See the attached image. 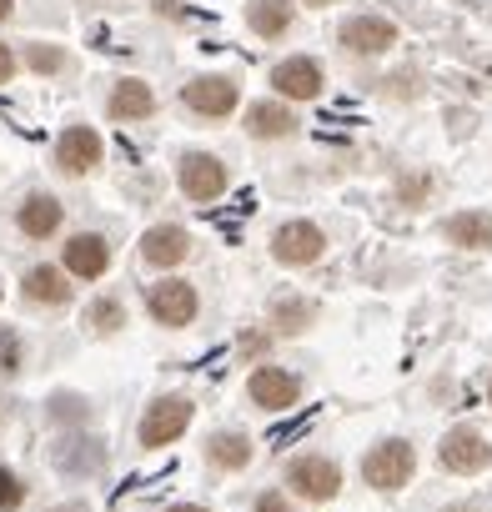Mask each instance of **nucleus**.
Segmentation results:
<instances>
[{
  "instance_id": "obj_30",
  "label": "nucleus",
  "mask_w": 492,
  "mask_h": 512,
  "mask_svg": "<svg viewBox=\"0 0 492 512\" xmlns=\"http://www.w3.org/2000/svg\"><path fill=\"white\" fill-rule=\"evenodd\" d=\"M166 512H206V507H196V502H181V507H166Z\"/></svg>"
},
{
  "instance_id": "obj_25",
  "label": "nucleus",
  "mask_w": 492,
  "mask_h": 512,
  "mask_svg": "<svg viewBox=\"0 0 492 512\" xmlns=\"http://www.w3.org/2000/svg\"><path fill=\"white\" fill-rule=\"evenodd\" d=\"M21 372V337L16 327H0V377H16Z\"/></svg>"
},
{
  "instance_id": "obj_18",
  "label": "nucleus",
  "mask_w": 492,
  "mask_h": 512,
  "mask_svg": "<svg viewBox=\"0 0 492 512\" xmlns=\"http://www.w3.org/2000/svg\"><path fill=\"white\" fill-rule=\"evenodd\" d=\"M442 236L462 251H492V216L487 211H457L442 221Z\"/></svg>"
},
{
  "instance_id": "obj_24",
  "label": "nucleus",
  "mask_w": 492,
  "mask_h": 512,
  "mask_svg": "<svg viewBox=\"0 0 492 512\" xmlns=\"http://www.w3.org/2000/svg\"><path fill=\"white\" fill-rule=\"evenodd\" d=\"M277 322H282L277 332H307L317 322V307L312 302H297V297L292 302H277Z\"/></svg>"
},
{
  "instance_id": "obj_23",
  "label": "nucleus",
  "mask_w": 492,
  "mask_h": 512,
  "mask_svg": "<svg viewBox=\"0 0 492 512\" xmlns=\"http://www.w3.org/2000/svg\"><path fill=\"white\" fill-rule=\"evenodd\" d=\"M86 322H91L96 332H116V327H126V307L111 302V297H96V302L86 307Z\"/></svg>"
},
{
  "instance_id": "obj_33",
  "label": "nucleus",
  "mask_w": 492,
  "mask_h": 512,
  "mask_svg": "<svg viewBox=\"0 0 492 512\" xmlns=\"http://www.w3.org/2000/svg\"><path fill=\"white\" fill-rule=\"evenodd\" d=\"M487 402H492V377H487Z\"/></svg>"
},
{
  "instance_id": "obj_14",
  "label": "nucleus",
  "mask_w": 492,
  "mask_h": 512,
  "mask_svg": "<svg viewBox=\"0 0 492 512\" xmlns=\"http://www.w3.org/2000/svg\"><path fill=\"white\" fill-rule=\"evenodd\" d=\"M51 462H56L66 477H96V472L106 467V452H101L96 437H61V442L51 447Z\"/></svg>"
},
{
  "instance_id": "obj_11",
  "label": "nucleus",
  "mask_w": 492,
  "mask_h": 512,
  "mask_svg": "<svg viewBox=\"0 0 492 512\" xmlns=\"http://www.w3.org/2000/svg\"><path fill=\"white\" fill-rule=\"evenodd\" d=\"M106 267H111V246H106L101 231H76V236L66 241V272H71V277L96 282V277H106Z\"/></svg>"
},
{
  "instance_id": "obj_2",
  "label": "nucleus",
  "mask_w": 492,
  "mask_h": 512,
  "mask_svg": "<svg viewBox=\"0 0 492 512\" xmlns=\"http://www.w3.org/2000/svg\"><path fill=\"white\" fill-rule=\"evenodd\" d=\"M287 487H292L297 497H307V502H332V497L342 492V467H337L332 457H317V452L292 457V462H287Z\"/></svg>"
},
{
  "instance_id": "obj_12",
  "label": "nucleus",
  "mask_w": 492,
  "mask_h": 512,
  "mask_svg": "<svg viewBox=\"0 0 492 512\" xmlns=\"http://www.w3.org/2000/svg\"><path fill=\"white\" fill-rule=\"evenodd\" d=\"M272 86L287 101H312L322 96V66L312 56H287L282 66H272Z\"/></svg>"
},
{
  "instance_id": "obj_7",
  "label": "nucleus",
  "mask_w": 492,
  "mask_h": 512,
  "mask_svg": "<svg viewBox=\"0 0 492 512\" xmlns=\"http://www.w3.org/2000/svg\"><path fill=\"white\" fill-rule=\"evenodd\" d=\"M146 307H151V317H156L161 327H191L201 302H196V287H191V282L166 277V282H156V287L146 292Z\"/></svg>"
},
{
  "instance_id": "obj_6",
  "label": "nucleus",
  "mask_w": 492,
  "mask_h": 512,
  "mask_svg": "<svg viewBox=\"0 0 492 512\" xmlns=\"http://www.w3.org/2000/svg\"><path fill=\"white\" fill-rule=\"evenodd\" d=\"M176 176H181L186 201L211 206L216 196H226V166H221L216 156H206V151H186V156H181V166H176Z\"/></svg>"
},
{
  "instance_id": "obj_19",
  "label": "nucleus",
  "mask_w": 492,
  "mask_h": 512,
  "mask_svg": "<svg viewBox=\"0 0 492 512\" xmlns=\"http://www.w3.org/2000/svg\"><path fill=\"white\" fill-rule=\"evenodd\" d=\"M206 462L216 472H241L246 462H252V437L246 432H211L206 437Z\"/></svg>"
},
{
  "instance_id": "obj_29",
  "label": "nucleus",
  "mask_w": 492,
  "mask_h": 512,
  "mask_svg": "<svg viewBox=\"0 0 492 512\" xmlns=\"http://www.w3.org/2000/svg\"><path fill=\"white\" fill-rule=\"evenodd\" d=\"M11 76H16V56H11V46H6V41H0V86H6Z\"/></svg>"
},
{
  "instance_id": "obj_10",
  "label": "nucleus",
  "mask_w": 492,
  "mask_h": 512,
  "mask_svg": "<svg viewBox=\"0 0 492 512\" xmlns=\"http://www.w3.org/2000/svg\"><path fill=\"white\" fill-rule=\"evenodd\" d=\"M337 41H342L352 56H382V51L397 46V26L382 21V16H352V21H342Z\"/></svg>"
},
{
  "instance_id": "obj_22",
  "label": "nucleus",
  "mask_w": 492,
  "mask_h": 512,
  "mask_svg": "<svg viewBox=\"0 0 492 512\" xmlns=\"http://www.w3.org/2000/svg\"><path fill=\"white\" fill-rule=\"evenodd\" d=\"M246 26H252L257 36H287L292 31V0H252L246 6Z\"/></svg>"
},
{
  "instance_id": "obj_5",
  "label": "nucleus",
  "mask_w": 492,
  "mask_h": 512,
  "mask_svg": "<svg viewBox=\"0 0 492 512\" xmlns=\"http://www.w3.org/2000/svg\"><path fill=\"white\" fill-rule=\"evenodd\" d=\"M437 462H442L447 472H457V477H472V472L492 467V442H487L477 427H452V432L442 437V447H437Z\"/></svg>"
},
{
  "instance_id": "obj_20",
  "label": "nucleus",
  "mask_w": 492,
  "mask_h": 512,
  "mask_svg": "<svg viewBox=\"0 0 492 512\" xmlns=\"http://www.w3.org/2000/svg\"><path fill=\"white\" fill-rule=\"evenodd\" d=\"M106 111H111L116 121H146V116L156 111V91H151L146 81H116Z\"/></svg>"
},
{
  "instance_id": "obj_17",
  "label": "nucleus",
  "mask_w": 492,
  "mask_h": 512,
  "mask_svg": "<svg viewBox=\"0 0 492 512\" xmlns=\"http://www.w3.org/2000/svg\"><path fill=\"white\" fill-rule=\"evenodd\" d=\"M61 201L51 196V191H31L26 201H21V211H16V221H21V231L31 236V241H46V236H56L61 231Z\"/></svg>"
},
{
  "instance_id": "obj_16",
  "label": "nucleus",
  "mask_w": 492,
  "mask_h": 512,
  "mask_svg": "<svg viewBox=\"0 0 492 512\" xmlns=\"http://www.w3.org/2000/svg\"><path fill=\"white\" fill-rule=\"evenodd\" d=\"M241 126H246V136H257V141H282V136L297 131V116L282 101H252L246 116H241Z\"/></svg>"
},
{
  "instance_id": "obj_4",
  "label": "nucleus",
  "mask_w": 492,
  "mask_h": 512,
  "mask_svg": "<svg viewBox=\"0 0 492 512\" xmlns=\"http://www.w3.org/2000/svg\"><path fill=\"white\" fill-rule=\"evenodd\" d=\"M191 427V397H156L151 407H146V417H141V447H171L181 432Z\"/></svg>"
},
{
  "instance_id": "obj_27",
  "label": "nucleus",
  "mask_w": 492,
  "mask_h": 512,
  "mask_svg": "<svg viewBox=\"0 0 492 512\" xmlns=\"http://www.w3.org/2000/svg\"><path fill=\"white\" fill-rule=\"evenodd\" d=\"M66 66V56H61V46H31V71H41V76H51V71H61Z\"/></svg>"
},
{
  "instance_id": "obj_32",
  "label": "nucleus",
  "mask_w": 492,
  "mask_h": 512,
  "mask_svg": "<svg viewBox=\"0 0 492 512\" xmlns=\"http://www.w3.org/2000/svg\"><path fill=\"white\" fill-rule=\"evenodd\" d=\"M302 6H327V0H302Z\"/></svg>"
},
{
  "instance_id": "obj_9",
  "label": "nucleus",
  "mask_w": 492,
  "mask_h": 512,
  "mask_svg": "<svg viewBox=\"0 0 492 512\" xmlns=\"http://www.w3.org/2000/svg\"><path fill=\"white\" fill-rule=\"evenodd\" d=\"M101 156H106V146H101V136H96L91 126H66L61 141H56V171H66V176L96 171Z\"/></svg>"
},
{
  "instance_id": "obj_31",
  "label": "nucleus",
  "mask_w": 492,
  "mask_h": 512,
  "mask_svg": "<svg viewBox=\"0 0 492 512\" xmlns=\"http://www.w3.org/2000/svg\"><path fill=\"white\" fill-rule=\"evenodd\" d=\"M11 6H16V0H0V21H6V16H11Z\"/></svg>"
},
{
  "instance_id": "obj_8",
  "label": "nucleus",
  "mask_w": 492,
  "mask_h": 512,
  "mask_svg": "<svg viewBox=\"0 0 492 512\" xmlns=\"http://www.w3.org/2000/svg\"><path fill=\"white\" fill-rule=\"evenodd\" d=\"M246 397H252L262 412H287L302 397V377L287 372V367H257L252 377H246Z\"/></svg>"
},
{
  "instance_id": "obj_3",
  "label": "nucleus",
  "mask_w": 492,
  "mask_h": 512,
  "mask_svg": "<svg viewBox=\"0 0 492 512\" xmlns=\"http://www.w3.org/2000/svg\"><path fill=\"white\" fill-rule=\"evenodd\" d=\"M322 251H327V236L317 221H282L272 231V256L282 267H312L322 262Z\"/></svg>"
},
{
  "instance_id": "obj_28",
  "label": "nucleus",
  "mask_w": 492,
  "mask_h": 512,
  "mask_svg": "<svg viewBox=\"0 0 492 512\" xmlns=\"http://www.w3.org/2000/svg\"><path fill=\"white\" fill-rule=\"evenodd\" d=\"M257 512H297V507H292L282 492H262V497H257Z\"/></svg>"
},
{
  "instance_id": "obj_1",
  "label": "nucleus",
  "mask_w": 492,
  "mask_h": 512,
  "mask_svg": "<svg viewBox=\"0 0 492 512\" xmlns=\"http://www.w3.org/2000/svg\"><path fill=\"white\" fill-rule=\"evenodd\" d=\"M412 472H417V452H412L407 437H382V442L362 457V477H367V487H377V492L407 487Z\"/></svg>"
},
{
  "instance_id": "obj_26",
  "label": "nucleus",
  "mask_w": 492,
  "mask_h": 512,
  "mask_svg": "<svg viewBox=\"0 0 492 512\" xmlns=\"http://www.w3.org/2000/svg\"><path fill=\"white\" fill-rule=\"evenodd\" d=\"M21 497H26L21 477H16V472H6V467H0V512H16V507H21Z\"/></svg>"
},
{
  "instance_id": "obj_21",
  "label": "nucleus",
  "mask_w": 492,
  "mask_h": 512,
  "mask_svg": "<svg viewBox=\"0 0 492 512\" xmlns=\"http://www.w3.org/2000/svg\"><path fill=\"white\" fill-rule=\"evenodd\" d=\"M21 292H26L31 307H66V302H71V282H66V272H56V267H31Z\"/></svg>"
},
{
  "instance_id": "obj_13",
  "label": "nucleus",
  "mask_w": 492,
  "mask_h": 512,
  "mask_svg": "<svg viewBox=\"0 0 492 512\" xmlns=\"http://www.w3.org/2000/svg\"><path fill=\"white\" fill-rule=\"evenodd\" d=\"M181 101H186L196 116L221 121V116L236 111V81H226V76H196V81L181 91Z\"/></svg>"
},
{
  "instance_id": "obj_15",
  "label": "nucleus",
  "mask_w": 492,
  "mask_h": 512,
  "mask_svg": "<svg viewBox=\"0 0 492 512\" xmlns=\"http://www.w3.org/2000/svg\"><path fill=\"white\" fill-rule=\"evenodd\" d=\"M141 256L151 267H181L186 256H191V236L181 231V226H151L146 236H141Z\"/></svg>"
}]
</instances>
